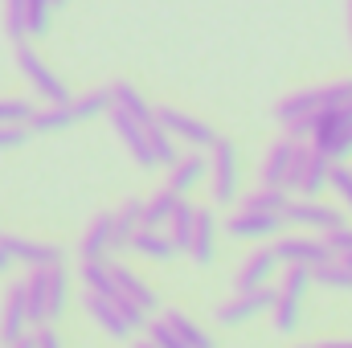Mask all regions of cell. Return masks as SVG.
<instances>
[{"label": "cell", "instance_id": "6da1fadb", "mask_svg": "<svg viewBox=\"0 0 352 348\" xmlns=\"http://www.w3.org/2000/svg\"><path fill=\"white\" fill-rule=\"evenodd\" d=\"M328 168H332V160L324 152H316L311 144L295 140V156H291V168H287L283 188L291 197H320L328 188Z\"/></svg>", "mask_w": 352, "mask_h": 348}, {"label": "cell", "instance_id": "7a4b0ae2", "mask_svg": "<svg viewBox=\"0 0 352 348\" xmlns=\"http://www.w3.org/2000/svg\"><path fill=\"white\" fill-rule=\"evenodd\" d=\"M307 144H311L316 152H324L332 164L349 160L352 156V102L340 107V111H320L316 123H311Z\"/></svg>", "mask_w": 352, "mask_h": 348}, {"label": "cell", "instance_id": "3957f363", "mask_svg": "<svg viewBox=\"0 0 352 348\" xmlns=\"http://www.w3.org/2000/svg\"><path fill=\"white\" fill-rule=\"evenodd\" d=\"M209 193H213V205H234L238 188H242V164H238V148L234 140H213L209 144Z\"/></svg>", "mask_w": 352, "mask_h": 348}, {"label": "cell", "instance_id": "277c9868", "mask_svg": "<svg viewBox=\"0 0 352 348\" xmlns=\"http://www.w3.org/2000/svg\"><path fill=\"white\" fill-rule=\"evenodd\" d=\"M283 221L287 226H299L307 234H328L344 221V209L340 205H328L320 197H287L283 205Z\"/></svg>", "mask_w": 352, "mask_h": 348}, {"label": "cell", "instance_id": "5b68a950", "mask_svg": "<svg viewBox=\"0 0 352 348\" xmlns=\"http://www.w3.org/2000/svg\"><path fill=\"white\" fill-rule=\"evenodd\" d=\"M16 66H21V74L29 78V87L37 90V98L50 107V102H70V90L66 83L54 74V66H45L41 62V54L29 45V37L25 41H16Z\"/></svg>", "mask_w": 352, "mask_h": 348}, {"label": "cell", "instance_id": "8992f818", "mask_svg": "<svg viewBox=\"0 0 352 348\" xmlns=\"http://www.w3.org/2000/svg\"><path fill=\"white\" fill-rule=\"evenodd\" d=\"M152 119L173 135L176 144H188V148H197V152H205V148L217 140V131H213L205 119H197V115H188V111H176V107H152Z\"/></svg>", "mask_w": 352, "mask_h": 348}, {"label": "cell", "instance_id": "52a82bcc", "mask_svg": "<svg viewBox=\"0 0 352 348\" xmlns=\"http://www.w3.org/2000/svg\"><path fill=\"white\" fill-rule=\"evenodd\" d=\"M270 299H274V287L234 291V295H230L226 303H217V307H213V320H217L221 328H238V324H250L254 316H266Z\"/></svg>", "mask_w": 352, "mask_h": 348}, {"label": "cell", "instance_id": "ba28073f", "mask_svg": "<svg viewBox=\"0 0 352 348\" xmlns=\"http://www.w3.org/2000/svg\"><path fill=\"white\" fill-rule=\"evenodd\" d=\"M274 254H278V266L299 262V266H311V270H316L320 262L332 259L324 234H307V230H299V234H278V238H274Z\"/></svg>", "mask_w": 352, "mask_h": 348}, {"label": "cell", "instance_id": "9c48e42d", "mask_svg": "<svg viewBox=\"0 0 352 348\" xmlns=\"http://www.w3.org/2000/svg\"><path fill=\"white\" fill-rule=\"evenodd\" d=\"M283 213H258V209H234V217L226 221V234L238 242H266L283 234Z\"/></svg>", "mask_w": 352, "mask_h": 348}, {"label": "cell", "instance_id": "30bf717a", "mask_svg": "<svg viewBox=\"0 0 352 348\" xmlns=\"http://www.w3.org/2000/svg\"><path fill=\"white\" fill-rule=\"evenodd\" d=\"M0 250L8 262H25V266H54L66 262V250L54 242H37V238H21V234H0Z\"/></svg>", "mask_w": 352, "mask_h": 348}, {"label": "cell", "instance_id": "8fae6325", "mask_svg": "<svg viewBox=\"0 0 352 348\" xmlns=\"http://www.w3.org/2000/svg\"><path fill=\"white\" fill-rule=\"evenodd\" d=\"M274 274H278V254H274V246H258V250H250V254L242 259V266L234 270V291L270 287Z\"/></svg>", "mask_w": 352, "mask_h": 348}, {"label": "cell", "instance_id": "7c38bea8", "mask_svg": "<svg viewBox=\"0 0 352 348\" xmlns=\"http://www.w3.org/2000/svg\"><path fill=\"white\" fill-rule=\"evenodd\" d=\"M107 119H111V127H115V135L127 144V152H131V160L148 173V168H156V156H152V148H148V135H144V123L140 119H131L127 111H119V107H111L107 111Z\"/></svg>", "mask_w": 352, "mask_h": 348}, {"label": "cell", "instance_id": "4fadbf2b", "mask_svg": "<svg viewBox=\"0 0 352 348\" xmlns=\"http://www.w3.org/2000/svg\"><path fill=\"white\" fill-rule=\"evenodd\" d=\"M111 262V279H115V291L123 295V299H131V303H140L148 316L160 307V299H156V291L144 283V274H135V266H127V262H115V259H107Z\"/></svg>", "mask_w": 352, "mask_h": 348}, {"label": "cell", "instance_id": "5bb4252c", "mask_svg": "<svg viewBox=\"0 0 352 348\" xmlns=\"http://www.w3.org/2000/svg\"><path fill=\"white\" fill-rule=\"evenodd\" d=\"M188 254L201 270H209L217 259V217L213 209H197V221H192V238H188Z\"/></svg>", "mask_w": 352, "mask_h": 348}, {"label": "cell", "instance_id": "9a60e30c", "mask_svg": "<svg viewBox=\"0 0 352 348\" xmlns=\"http://www.w3.org/2000/svg\"><path fill=\"white\" fill-rule=\"evenodd\" d=\"M205 173H209V160H205V152H184V156H176L173 164H168V188L173 193H180V197H188L201 180H205Z\"/></svg>", "mask_w": 352, "mask_h": 348}, {"label": "cell", "instance_id": "2e32d148", "mask_svg": "<svg viewBox=\"0 0 352 348\" xmlns=\"http://www.w3.org/2000/svg\"><path fill=\"white\" fill-rule=\"evenodd\" d=\"M29 332V312H25V287L21 283H12L8 287V295H4V316H0V340L4 348L12 345V340H21Z\"/></svg>", "mask_w": 352, "mask_h": 348}, {"label": "cell", "instance_id": "e0dca14e", "mask_svg": "<svg viewBox=\"0 0 352 348\" xmlns=\"http://www.w3.org/2000/svg\"><path fill=\"white\" fill-rule=\"evenodd\" d=\"M82 303H87L90 320H94V324H98L111 340H131V336H135V332L127 328V320L119 316V307H115L107 295H90V291H87V295H82Z\"/></svg>", "mask_w": 352, "mask_h": 348}, {"label": "cell", "instance_id": "ac0fdd59", "mask_svg": "<svg viewBox=\"0 0 352 348\" xmlns=\"http://www.w3.org/2000/svg\"><path fill=\"white\" fill-rule=\"evenodd\" d=\"M66 303H70V270H66V262H54V266H45V324L62 320Z\"/></svg>", "mask_w": 352, "mask_h": 348}, {"label": "cell", "instance_id": "d6986e66", "mask_svg": "<svg viewBox=\"0 0 352 348\" xmlns=\"http://www.w3.org/2000/svg\"><path fill=\"white\" fill-rule=\"evenodd\" d=\"M144 226V201L140 197H127L119 209H111V254L127 246V238Z\"/></svg>", "mask_w": 352, "mask_h": 348}, {"label": "cell", "instance_id": "ffe728a7", "mask_svg": "<svg viewBox=\"0 0 352 348\" xmlns=\"http://www.w3.org/2000/svg\"><path fill=\"white\" fill-rule=\"evenodd\" d=\"M127 250H135L140 259H152V262H168L176 254V246L168 242V234L160 226H140L131 238H127Z\"/></svg>", "mask_w": 352, "mask_h": 348}, {"label": "cell", "instance_id": "44dd1931", "mask_svg": "<svg viewBox=\"0 0 352 348\" xmlns=\"http://www.w3.org/2000/svg\"><path fill=\"white\" fill-rule=\"evenodd\" d=\"M270 328L278 332V336H291V332H299V324H303V299L299 295H283V291H274V299H270Z\"/></svg>", "mask_w": 352, "mask_h": 348}, {"label": "cell", "instance_id": "7402d4cb", "mask_svg": "<svg viewBox=\"0 0 352 348\" xmlns=\"http://www.w3.org/2000/svg\"><path fill=\"white\" fill-rule=\"evenodd\" d=\"M78 119H74V111H70V102H50V107H33V115H29V131H37V135H54V131H66V127H74Z\"/></svg>", "mask_w": 352, "mask_h": 348}, {"label": "cell", "instance_id": "603a6c76", "mask_svg": "<svg viewBox=\"0 0 352 348\" xmlns=\"http://www.w3.org/2000/svg\"><path fill=\"white\" fill-rule=\"evenodd\" d=\"M291 156H295V140H291V135L274 140L270 152H266V160H263V184H278V188H283L287 168H291Z\"/></svg>", "mask_w": 352, "mask_h": 348}, {"label": "cell", "instance_id": "cb8c5ba5", "mask_svg": "<svg viewBox=\"0 0 352 348\" xmlns=\"http://www.w3.org/2000/svg\"><path fill=\"white\" fill-rule=\"evenodd\" d=\"M192 221H197V205H188V201L180 197V201H176V209L168 213V221H164V234H168V242L176 246V254H180V250H188Z\"/></svg>", "mask_w": 352, "mask_h": 348}, {"label": "cell", "instance_id": "d4e9b609", "mask_svg": "<svg viewBox=\"0 0 352 348\" xmlns=\"http://www.w3.org/2000/svg\"><path fill=\"white\" fill-rule=\"evenodd\" d=\"M78 254L82 259H107L111 254V213H98L87 226V234L78 242Z\"/></svg>", "mask_w": 352, "mask_h": 348}, {"label": "cell", "instance_id": "484cf974", "mask_svg": "<svg viewBox=\"0 0 352 348\" xmlns=\"http://www.w3.org/2000/svg\"><path fill=\"white\" fill-rule=\"evenodd\" d=\"M78 279H82V287H87L90 295H107V299L119 295V291H115V279H111V262L107 259H82Z\"/></svg>", "mask_w": 352, "mask_h": 348}, {"label": "cell", "instance_id": "4316f807", "mask_svg": "<svg viewBox=\"0 0 352 348\" xmlns=\"http://www.w3.org/2000/svg\"><path fill=\"white\" fill-rule=\"evenodd\" d=\"M316 111H320V94H316V90H295V94H287V98L274 107V119L295 123V119H307V115H316Z\"/></svg>", "mask_w": 352, "mask_h": 348}, {"label": "cell", "instance_id": "83f0119b", "mask_svg": "<svg viewBox=\"0 0 352 348\" xmlns=\"http://www.w3.org/2000/svg\"><path fill=\"white\" fill-rule=\"evenodd\" d=\"M33 274L21 283L25 287V312H29V324H45V266H29Z\"/></svg>", "mask_w": 352, "mask_h": 348}, {"label": "cell", "instance_id": "f1b7e54d", "mask_svg": "<svg viewBox=\"0 0 352 348\" xmlns=\"http://www.w3.org/2000/svg\"><path fill=\"white\" fill-rule=\"evenodd\" d=\"M111 102H115L119 111H127L131 119H140V123H148V119H152V107H148V98L131 87V83H111Z\"/></svg>", "mask_w": 352, "mask_h": 348}, {"label": "cell", "instance_id": "f546056e", "mask_svg": "<svg viewBox=\"0 0 352 348\" xmlns=\"http://www.w3.org/2000/svg\"><path fill=\"white\" fill-rule=\"evenodd\" d=\"M311 283L332 287V291H352V262H344V259L320 262V266L311 270Z\"/></svg>", "mask_w": 352, "mask_h": 348}, {"label": "cell", "instance_id": "4dcf8cb0", "mask_svg": "<svg viewBox=\"0 0 352 348\" xmlns=\"http://www.w3.org/2000/svg\"><path fill=\"white\" fill-rule=\"evenodd\" d=\"M111 107H115V102H111V87H98V90H87L82 98H70V111H74V119H78V123L107 115Z\"/></svg>", "mask_w": 352, "mask_h": 348}, {"label": "cell", "instance_id": "1f68e13d", "mask_svg": "<svg viewBox=\"0 0 352 348\" xmlns=\"http://www.w3.org/2000/svg\"><path fill=\"white\" fill-rule=\"evenodd\" d=\"M164 320L173 324V332H176V336H180L188 348H217V340H213V336H209V332H205L197 320H188L184 312H168Z\"/></svg>", "mask_w": 352, "mask_h": 348}, {"label": "cell", "instance_id": "d6a6232c", "mask_svg": "<svg viewBox=\"0 0 352 348\" xmlns=\"http://www.w3.org/2000/svg\"><path fill=\"white\" fill-rule=\"evenodd\" d=\"M144 135H148V148H152V156H156V164H173L176 156H180V148H176V140L156 123V119H148L144 123Z\"/></svg>", "mask_w": 352, "mask_h": 348}, {"label": "cell", "instance_id": "836d02e7", "mask_svg": "<svg viewBox=\"0 0 352 348\" xmlns=\"http://www.w3.org/2000/svg\"><path fill=\"white\" fill-rule=\"evenodd\" d=\"M54 0H25V37H45L54 21Z\"/></svg>", "mask_w": 352, "mask_h": 348}, {"label": "cell", "instance_id": "e575fe53", "mask_svg": "<svg viewBox=\"0 0 352 348\" xmlns=\"http://www.w3.org/2000/svg\"><path fill=\"white\" fill-rule=\"evenodd\" d=\"M287 188H278V184H263L258 193H250V197H242V209H258V213H283V205H287Z\"/></svg>", "mask_w": 352, "mask_h": 348}, {"label": "cell", "instance_id": "d590c367", "mask_svg": "<svg viewBox=\"0 0 352 348\" xmlns=\"http://www.w3.org/2000/svg\"><path fill=\"white\" fill-rule=\"evenodd\" d=\"M176 201H180V193H173V188H160L152 201H144V226H160L164 230V221L176 209Z\"/></svg>", "mask_w": 352, "mask_h": 348}, {"label": "cell", "instance_id": "8d00e7d4", "mask_svg": "<svg viewBox=\"0 0 352 348\" xmlns=\"http://www.w3.org/2000/svg\"><path fill=\"white\" fill-rule=\"evenodd\" d=\"M307 287H311V266H299V262H287L283 266V274H278V287L274 291H283V295H307Z\"/></svg>", "mask_w": 352, "mask_h": 348}, {"label": "cell", "instance_id": "74e56055", "mask_svg": "<svg viewBox=\"0 0 352 348\" xmlns=\"http://www.w3.org/2000/svg\"><path fill=\"white\" fill-rule=\"evenodd\" d=\"M316 94H320V111H340L352 102V78H336L328 87H316Z\"/></svg>", "mask_w": 352, "mask_h": 348}, {"label": "cell", "instance_id": "f35d334b", "mask_svg": "<svg viewBox=\"0 0 352 348\" xmlns=\"http://www.w3.org/2000/svg\"><path fill=\"white\" fill-rule=\"evenodd\" d=\"M328 188L340 197V209H349L352 213V168H344V160L328 168Z\"/></svg>", "mask_w": 352, "mask_h": 348}, {"label": "cell", "instance_id": "ab89813d", "mask_svg": "<svg viewBox=\"0 0 352 348\" xmlns=\"http://www.w3.org/2000/svg\"><path fill=\"white\" fill-rule=\"evenodd\" d=\"M4 33L8 41H25V0H4Z\"/></svg>", "mask_w": 352, "mask_h": 348}, {"label": "cell", "instance_id": "60d3db41", "mask_svg": "<svg viewBox=\"0 0 352 348\" xmlns=\"http://www.w3.org/2000/svg\"><path fill=\"white\" fill-rule=\"evenodd\" d=\"M144 332H148V340H152L156 348H188L173 332V324H168V320H148V328H144Z\"/></svg>", "mask_w": 352, "mask_h": 348}, {"label": "cell", "instance_id": "b9f144b4", "mask_svg": "<svg viewBox=\"0 0 352 348\" xmlns=\"http://www.w3.org/2000/svg\"><path fill=\"white\" fill-rule=\"evenodd\" d=\"M33 102L29 98H0V123H29Z\"/></svg>", "mask_w": 352, "mask_h": 348}, {"label": "cell", "instance_id": "7bdbcfd3", "mask_svg": "<svg viewBox=\"0 0 352 348\" xmlns=\"http://www.w3.org/2000/svg\"><path fill=\"white\" fill-rule=\"evenodd\" d=\"M324 242H328L332 259H344V254H352V226H349V221H340L336 230H328V234H324Z\"/></svg>", "mask_w": 352, "mask_h": 348}, {"label": "cell", "instance_id": "ee69618b", "mask_svg": "<svg viewBox=\"0 0 352 348\" xmlns=\"http://www.w3.org/2000/svg\"><path fill=\"white\" fill-rule=\"evenodd\" d=\"M29 123H0V152H12L21 144H29Z\"/></svg>", "mask_w": 352, "mask_h": 348}, {"label": "cell", "instance_id": "f6af8a7d", "mask_svg": "<svg viewBox=\"0 0 352 348\" xmlns=\"http://www.w3.org/2000/svg\"><path fill=\"white\" fill-rule=\"evenodd\" d=\"M29 340H33V348H66V345H62V336H58L50 324H33Z\"/></svg>", "mask_w": 352, "mask_h": 348}, {"label": "cell", "instance_id": "bcb514c9", "mask_svg": "<svg viewBox=\"0 0 352 348\" xmlns=\"http://www.w3.org/2000/svg\"><path fill=\"white\" fill-rule=\"evenodd\" d=\"M320 348H352V340H324Z\"/></svg>", "mask_w": 352, "mask_h": 348}, {"label": "cell", "instance_id": "7dc6e473", "mask_svg": "<svg viewBox=\"0 0 352 348\" xmlns=\"http://www.w3.org/2000/svg\"><path fill=\"white\" fill-rule=\"evenodd\" d=\"M8 348H33V340H29V332H25L21 340H12V345H8Z\"/></svg>", "mask_w": 352, "mask_h": 348}, {"label": "cell", "instance_id": "c3c4849f", "mask_svg": "<svg viewBox=\"0 0 352 348\" xmlns=\"http://www.w3.org/2000/svg\"><path fill=\"white\" fill-rule=\"evenodd\" d=\"M8 266H12V262H8V254H4V250H0V274H4Z\"/></svg>", "mask_w": 352, "mask_h": 348}, {"label": "cell", "instance_id": "681fc988", "mask_svg": "<svg viewBox=\"0 0 352 348\" xmlns=\"http://www.w3.org/2000/svg\"><path fill=\"white\" fill-rule=\"evenodd\" d=\"M135 348H156L152 340H135Z\"/></svg>", "mask_w": 352, "mask_h": 348}, {"label": "cell", "instance_id": "f907efd6", "mask_svg": "<svg viewBox=\"0 0 352 348\" xmlns=\"http://www.w3.org/2000/svg\"><path fill=\"white\" fill-rule=\"evenodd\" d=\"M349 21H352V0H349Z\"/></svg>", "mask_w": 352, "mask_h": 348}, {"label": "cell", "instance_id": "816d5d0a", "mask_svg": "<svg viewBox=\"0 0 352 348\" xmlns=\"http://www.w3.org/2000/svg\"><path fill=\"white\" fill-rule=\"evenodd\" d=\"M344 262H352V254H344Z\"/></svg>", "mask_w": 352, "mask_h": 348}, {"label": "cell", "instance_id": "f5cc1de1", "mask_svg": "<svg viewBox=\"0 0 352 348\" xmlns=\"http://www.w3.org/2000/svg\"><path fill=\"white\" fill-rule=\"evenodd\" d=\"M54 4H66V0H54Z\"/></svg>", "mask_w": 352, "mask_h": 348}]
</instances>
